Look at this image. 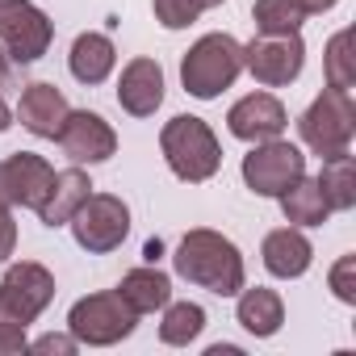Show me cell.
Listing matches in <instances>:
<instances>
[{"mask_svg":"<svg viewBox=\"0 0 356 356\" xmlns=\"http://www.w3.org/2000/svg\"><path fill=\"white\" fill-rule=\"evenodd\" d=\"M159 252H163V243H159V239H151V243H147V248H143V256H147V260H151V264H155V260H159Z\"/></svg>","mask_w":356,"mask_h":356,"instance_id":"e575fe53","label":"cell"},{"mask_svg":"<svg viewBox=\"0 0 356 356\" xmlns=\"http://www.w3.org/2000/svg\"><path fill=\"white\" fill-rule=\"evenodd\" d=\"M26 331H30V323H22L13 310L0 306V356H17V352H26V348H30Z\"/></svg>","mask_w":356,"mask_h":356,"instance_id":"4316f807","label":"cell"},{"mask_svg":"<svg viewBox=\"0 0 356 356\" xmlns=\"http://www.w3.org/2000/svg\"><path fill=\"white\" fill-rule=\"evenodd\" d=\"M327 285H331V293H335L343 306H356V256H352V252H348V256H339V260L331 264Z\"/></svg>","mask_w":356,"mask_h":356,"instance_id":"484cf974","label":"cell"},{"mask_svg":"<svg viewBox=\"0 0 356 356\" xmlns=\"http://www.w3.org/2000/svg\"><path fill=\"white\" fill-rule=\"evenodd\" d=\"M134 327H138V314L122 302L118 289L88 293V298H80V302L67 310V331L76 335V343H88V348L122 343V339L134 335Z\"/></svg>","mask_w":356,"mask_h":356,"instance_id":"5b68a950","label":"cell"},{"mask_svg":"<svg viewBox=\"0 0 356 356\" xmlns=\"http://www.w3.org/2000/svg\"><path fill=\"white\" fill-rule=\"evenodd\" d=\"M252 22H256L260 34H302L306 9L298 5V0H256Z\"/></svg>","mask_w":356,"mask_h":356,"instance_id":"cb8c5ba5","label":"cell"},{"mask_svg":"<svg viewBox=\"0 0 356 356\" xmlns=\"http://www.w3.org/2000/svg\"><path fill=\"white\" fill-rule=\"evenodd\" d=\"M92 193V181H88V172L80 163H72L67 172H55V181H51V193L42 197L38 206V218L42 227H67L72 214L80 210V202Z\"/></svg>","mask_w":356,"mask_h":356,"instance_id":"ac0fdd59","label":"cell"},{"mask_svg":"<svg viewBox=\"0 0 356 356\" xmlns=\"http://www.w3.org/2000/svg\"><path fill=\"white\" fill-rule=\"evenodd\" d=\"M239 302H235V318H239V327L248 331V335H256V339H273L277 331H281V323H285V302H281V293L277 289H268V285H243L239 293H235Z\"/></svg>","mask_w":356,"mask_h":356,"instance_id":"e0dca14e","label":"cell"},{"mask_svg":"<svg viewBox=\"0 0 356 356\" xmlns=\"http://www.w3.org/2000/svg\"><path fill=\"white\" fill-rule=\"evenodd\" d=\"M159 151H163V163L172 168V176L185 181V185H206L222 168L218 134L210 130V122H202L193 113H176L172 122H163Z\"/></svg>","mask_w":356,"mask_h":356,"instance_id":"7a4b0ae2","label":"cell"},{"mask_svg":"<svg viewBox=\"0 0 356 356\" xmlns=\"http://www.w3.org/2000/svg\"><path fill=\"white\" fill-rule=\"evenodd\" d=\"M9 126H13V109H9V101H5V97H0V134H5Z\"/></svg>","mask_w":356,"mask_h":356,"instance_id":"836d02e7","label":"cell"},{"mask_svg":"<svg viewBox=\"0 0 356 356\" xmlns=\"http://www.w3.org/2000/svg\"><path fill=\"white\" fill-rule=\"evenodd\" d=\"M243 348H235V343H214V348H206V356H239Z\"/></svg>","mask_w":356,"mask_h":356,"instance_id":"d6a6232c","label":"cell"},{"mask_svg":"<svg viewBox=\"0 0 356 356\" xmlns=\"http://www.w3.org/2000/svg\"><path fill=\"white\" fill-rule=\"evenodd\" d=\"M76 348H80V343H76V335H72V331H67V335H55V331H51V335H38V339H34V343H30L26 352H38V356H47V352L72 356Z\"/></svg>","mask_w":356,"mask_h":356,"instance_id":"f1b7e54d","label":"cell"},{"mask_svg":"<svg viewBox=\"0 0 356 356\" xmlns=\"http://www.w3.org/2000/svg\"><path fill=\"white\" fill-rule=\"evenodd\" d=\"M17 248V222H13V206L0 197V264H5Z\"/></svg>","mask_w":356,"mask_h":356,"instance_id":"83f0119b","label":"cell"},{"mask_svg":"<svg viewBox=\"0 0 356 356\" xmlns=\"http://www.w3.org/2000/svg\"><path fill=\"white\" fill-rule=\"evenodd\" d=\"M298 134L318 159L352 151V138H356V101H352V92L323 88L306 105V113L298 118Z\"/></svg>","mask_w":356,"mask_h":356,"instance_id":"277c9868","label":"cell"},{"mask_svg":"<svg viewBox=\"0 0 356 356\" xmlns=\"http://www.w3.org/2000/svg\"><path fill=\"white\" fill-rule=\"evenodd\" d=\"M67 97L55 88V84H47V80H38V84H26V92H22V101H17V122L34 134V138H55L59 134V126H63V118H67Z\"/></svg>","mask_w":356,"mask_h":356,"instance_id":"2e32d148","label":"cell"},{"mask_svg":"<svg viewBox=\"0 0 356 356\" xmlns=\"http://www.w3.org/2000/svg\"><path fill=\"white\" fill-rule=\"evenodd\" d=\"M327 88L352 92L356 88V55H352V30L331 34L327 42Z\"/></svg>","mask_w":356,"mask_h":356,"instance_id":"d4e9b609","label":"cell"},{"mask_svg":"<svg viewBox=\"0 0 356 356\" xmlns=\"http://www.w3.org/2000/svg\"><path fill=\"white\" fill-rule=\"evenodd\" d=\"M239 172L256 197H281L298 176H306V155L289 138H268V143H252Z\"/></svg>","mask_w":356,"mask_h":356,"instance_id":"52a82bcc","label":"cell"},{"mask_svg":"<svg viewBox=\"0 0 356 356\" xmlns=\"http://www.w3.org/2000/svg\"><path fill=\"white\" fill-rule=\"evenodd\" d=\"M118 293L134 314H155V310H163L172 302V277L159 273L155 264H143V268H130L118 281Z\"/></svg>","mask_w":356,"mask_h":356,"instance_id":"ffe728a7","label":"cell"},{"mask_svg":"<svg viewBox=\"0 0 356 356\" xmlns=\"http://www.w3.org/2000/svg\"><path fill=\"white\" fill-rule=\"evenodd\" d=\"M55 302V277L38 260H17L0 277V306H9L17 318L34 323L47 306Z\"/></svg>","mask_w":356,"mask_h":356,"instance_id":"7c38bea8","label":"cell"},{"mask_svg":"<svg viewBox=\"0 0 356 356\" xmlns=\"http://www.w3.org/2000/svg\"><path fill=\"white\" fill-rule=\"evenodd\" d=\"M298 5L306 9V17H314V13H327V9H335L339 0H298Z\"/></svg>","mask_w":356,"mask_h":356,"instance_id":"f546056e","label":"cell"},{"mask_svg":"<svg viewBox=\"0 0 356 356\" xmlns=\"http://www.w3.org/2000/svg\"><path fill=\"white\" fill-rule=\"evenodd\" d=\"M67 67H72V76L80 80V84H105L109 76H113V67H118V47H113V38L109 34H97V30H88V34H80L76 42H72V55H67Z\"/></svg>","mask_w":356,"mask_h":356,"instance_id":"d6986e66","label":"cell"},{"mask_svg":"<svg viewBox=\"0 0 356 356\" xmlns=\"http://www.w3.org/2000/svg\"><path fill=\"white\" fill-rule=\"evenodd\" d=\"M318 189H323V197H327V206H331V214L339 210H352L356 206V159H352V151H343V155H331V159H323V168H318Z\"/></svg>","mask_w":356,"mask_h":356,"instance_id":"7402d4cb","label":"cell"},{"mask_svg":"<svg viewBox=\"0 0 356 356\" xmlns=\"http://www.w3.org/2000/svg\"><path fill=\"white\" fill-rule=\"evenodd\" d=\"M67 227H72V239L88 256H105V252L126 243V235H130V206L118 193H88Z\"/></svg>","mask_w":356,"mask_h":356,"instance_id":"8992f818","label":"cell"},{"mask_svg":"<svg viewBox=\"0 0 356 356\" xmlns=\"http://www.w3.org/2000/svg\"><path fill=\"white\" fill-rule=\"evenodd\" d=\"M13 84V59L5 55V47H0V88H9Z\"/></svg>","mask_w":356,"mask_h":356,"instance_id":"4dcf8cb0","label":"cell"},{"mask_svg":"<svg viewBox=\"0 0 356 356\" xmlns=\"http://www.w3.org/2000/svg\"><path fill=\"white\" fill-rule=\"evenodd\" d=\"M243 76V42L231 34H202L181 59V84L197 101L222 97Z\"/></svg>","mask_w":356,"mask_h":356,"instance_id":"3957f363","label":"cell"},{"mask_svg":"<svg viewBox=\"0 0 356 356\" xmlns=\"http://www.w3.org/2000/svg\"><path fill=\"white\" fill-rule=\"evenodd\" d=\"M206 331V310L197 302H168L159 318V339L168 348H189Z\"/></svg>","mask_w":356,"mask_h":356,"instance_id":"603a6c76","label":"cell"},{"mask_svg":"<svg viewBox=\"0 0 356 356\" xmlns=\"http://www.w3.org/2000/svg\"><path fill=\"white\" fill-rule=\"evenodd\" d=\"M118 105L130 118H151L163 105V67L147 55L130 59L122 67V80H118Z\"/></svg>","mask_w":356,"mask_h":356,"instance_id":"5bb4252c","label":"cell"},{"mask_svg":"<svg viewBox=\"0 0 356 356\" xmlns=\"http://www.w3.org/2000/svg\"><path fill=\"white\" fill-rule=\"evenodd\" d=\"M260 260L277 281H298L314 264V243L302 235V227H277L260 243Z\"/></svg>","mask_w":356,"mask_h":356,"instance_id":"9a60e30c","label":"cell"},{"mask_svg":"<svg viewBox=\"0 0 356 356\" xmlns=\"http://www.w3.org/2000/svg\"><path fill=\"white\" fill-rule=\"evenodd\" d=\"M277 202H281L285 222H289V227H302V231L323 227V222L331 218V206H327V197H323L318 181H310V176H298V181H293Z\"/></svg>","mask_w":356,"mask_h":356,"instance_id":"44dd1931","label":"cell"},{"mask_svg":"<svg viewBox=\"0 0 356 356\" xmlns=\"http://www.w3.org/2000/svg\"><path fill=\"white\" fill-rule=\"evenodd\" d=\"M289 126V113L285 105L273 97V92H248L231 105L227 113V130L239 138V143H268V138H281Z\"/></svg>","mask_w":356,"mask_h":356,"instance_id":"4fadbf2b","label":"cell"},{"mask_svg":"<svg viewBox=\"0 0 356 356\" xmlns=\"http://www.w3.org/2000/svg\"><path fill=\"white\" fill-rule=\"evenodd\" d=\"M55 143H59V151L72 159V163H105V159H113V151H118V134H113V126L101 118V113H92V109H67V118H63V126H59V134H55Z\"/></svg>","mask_w":356,"mask_h":356,"instance_id":"30bf717a","label":"cell"},{"mask_svg":"<svg viewBox=\"0 0 356 356\" xmlns=\"http://www.w3.org/2000/svg\"><path fill=\"white\" fill-rule=\"evenodd\" d=\"M306 67V42L302 34H260L243 47V72H252L264 88H285Z\"/></svg>","mask_w":356,"mask_h":356,"instance_id":"9c48e42d","label":"cell"},{"mask_svg":"<svg viewBox=\"0 0 356 356\" xmlns=\"http://www.w3.org/2000/svg\"><path fill=\"white\" fill-rule=\"evenodd\" d=\"M185 5L202 17V13H210V9H218V5H227V0H185Z\"/></svg>","mask_w":356,"mask_h":356,"instance_id":"1f68e13d","label":"cell"},{"mask_svg":"<svg viewBox=\"0 0 356 356\" xmlns=\"http://www.w3.org/2000/svg\"><path fill=\"white\" fill-rule=\"evenodd\" d=\"M172 268H176L181 281H189V285H197V289H206L214 298H235L248 285L243 252L227 235H218L210 227H197V231H189L181 243H176Z\"/></svg>","mask_w":356,"mask_h":356,"instance_id":"6da1fadb","label":"cell"},{"mask_svg":"<svg viewBox=\"0 0 356 356\" xmlns=\"http://www.w3.org/2000/svg\"><path fill=\"white\" fill-rule=\"evenodd\" d=\"M55 42V22L34 0H0V47L13 63H38Z\"/></svg>","mask_w":356,"mask_h":356,"instance_id":"ba28073f","label":"cell"},{"mask_svg":"<svg viewBox=\"0 0 356 356\" xmlns=\"http://www.w3.org/2000/svg\"><path fill=\"white\" fill-rule=\"evenodd\" d=\"M51 181L55 168L34 151H13L0 159V197L13 210H38L42 197L51 193Z\"/></svg>","mask_w":356,"mask_h":356,"instance_id":"8fae6325","label":"cell"}]
</instances>
